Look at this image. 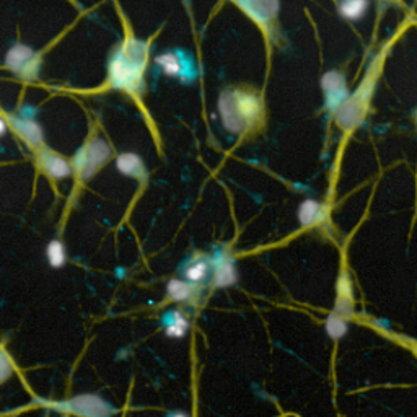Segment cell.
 I'll list each match as a JSON object with an SVG mask.
<instances>
[{
    "mask_svg": "<svg viewBox=\"0 0 417 417\" xmlns=\"http://www.w3.org/2000/svg\"><path fill=\"white\" fill-rule=\"evenodd\" d=\"M147 43L129 38L109 60V85L134 92L141 87L147 64Z\"/></svg>",
    "mask_w": 417,
    "mask_h": 417,
    "instance_id": "cell-1",
    "label": "cell"
},
{
    "mask_svg": "<svg viewBox=\"0 0 417 417\" xmlns=\"http://www.w3.org/2000/svg\"><path fill=\"white\" fill-rule=\"evenodd\" d=\"M109 157L111 148L108 143L104 142L103 139L94 137L85 147H82L79 152H77L72 166H74L75 173L79 175L82 180H88V178H92L104 163L108 162Z\"/></svg>",
    "mask_w": 417,
    "mask_h": 417,
    "instance_id": "cell-2",
    "label": "cell"
},
{
    "mask_svg": "<svg viewBox=\"0 0 417 417\" xmlns=\"http://www.w3.org/2000/svg\"><path fill=\"white\" fill-rule=\"evenodd\" d=\"M53 408L77 417H111L114 409L97 394H80L67 401L54 403Z\"/></svg>",
    "mask_w": 417,
    "mask_h": 417,
    "instance_id": "cell-3",
    "label": "cell"
},
{
    "mask_svg": "<svg viewBox=\"0 0 417 417\" xmlns=\"http://www.w3.org/2000/svg\"><path fill=\"white\" fill-rule=\"evenodd\" d=\"M5 65L18 74L21 79L33 80L38 77V70H40V59L35 54V51L30 46L25 44H15L5 55Z\"/></svg>",
    "mask_w": 417,
    "mask_h": 417,
    "instance_id": "cell-4",
    "label": "cell"
},
{
    "mask_svg": "<svg viewBox=\"0 0 417 417\" xmlns=\"http://www.w3.org/2000/svg\"><path fill=\"white\" fill-rule=\"evenodd\" d=\"M210 266H212V276H210V279H212L214 287L225 288L237 283V268L229 253L215 251L212 254V258H210Z\"/></svg>",
    "mask_w": 417,
    "mask_h": 417,
    "instance_id": "cell-5",
    "label": "cell"
},
{
    "mask_svg": "<svg viewBox=\"0 0 417 417\" xmlns=\"http://www.w3.org/2000/svg\"><path fill=\"white\" fill-rule=\"evenodd\" d=\"M155 63L160 65L165 75L180 77L183 80H193L196 75L193 60L188 59L181 53H165L155 58Z\"/></svg>",
    "mask_w": 417,
    "mask_h": 417,
    "instance_id": "cell-6",
    "label": "cell"
},
{
    "mask_svg": "<svg viewBox=\"0 0 417 417\" xmlns=\"http://www.w3.org/2000/svg\"><path fill=\"white\" fill-rule=\"evenodd\" d=\"M38 166H40L44 175H48L53 180H65L74 173V166L60 155H55L49 150H41L38 153Z\"/></svg>",
    "mask_w": 417,
    "mask_h": 417,
    "instance_id": "cell-7",
    "label": "cell"
},
{
    "mask_svg": "<svg viewBox=\"0 0 417 417\" xmlns=\"http://www.w3.org/2000/svg\"><path fill=\"white\" fill-rule=\"evenodd\" d=\"M219 111L222 122H224L227 131L233 132V134H240V132L247 129V124H244V121L242 119V116L237 109L233 92L222 93V97L219 99Z\"/></svg>",
    "mask_w": 417,
    "mask_h": 417,
    "instance_id": "cell-8",
    "label": "cell"
},
{
    "mask_svg": "<svg viewBox=\"0 0 417 417\" xmlns=\"http://www.w3.org/2000/svg\"><path fill=\"white\" fill-rule=\"evenodd\" d=\"M235 2L243 12H247L261 25L274 18L279 9V0H235Z\"/></svg>",
    "mask_w": 417,
    "mask_h": 417,
    "instance_id": "cell-9",
    "label": "cell"
},
{
    "mask_svg": "<svg viewBox=\"0 0 417 417\" xmlns=\"http://www.w3.org/2000/svg\"><path fill=\"white\" fill-rule=\"evenodd\" d=\"M210 276H212V266H210V258L205 256H194L183 268V279L194 286H201Z\"/></svg>",
    "mask_w": 417,
    "mask_h": 417,
    "instance_id": "cell-10",
    "label": "cell"
},
{
    "mask_svg": "<svg viewBox=\"0 0 417 417\" xmlns=\"http://www.w3.org/2000/svg\"><path fill=\"white\" fill-rule=\"evenodd\" d=\"M160 325H162L165 335L173 339L185 337L189 331V320L181 310L176 308L165 311L162 315V320H160Z\"/></svg>",
    "mask_w": 417,
    "mask_h": 417,
    "instance_id": "cell-11",
    "label": "cell"
},
{
    "mask_svg": "<svg viewBox=\"0 0 417 417\" xmlns=\"http://www.w3.org/2000/svg\"><path fill=\"white\" fill-rule=\"evenodd\" d=\"M233 97H235V104L238 113H240L242 119L244 121V124L249 126L259 118L261 114V103L256 94L248 93V92H233Z\"/></svg>",
    "mask_w": 417,
    "mask_h": 417,
    "instance_id": "cell-12",
    "label": "cell"
},
{
    "mask_svg": "<svg viewBox=\"0 0 417 417\" xmlns=\"http://www.w3.org/2000/svg\"><path fill=\"white\" fill-rule=\"evenodd\" d=\"M10 126L13 127V131L23 139L28 146L35 148L43 146V131L35 121L26 118H10Z\"/></svg>",
    "mask_w": 417,
    "mask_h": 417,
    "instance_id": "cell-13",
    "label": "cell"
},
{
    "mask_svg": "<svg viewBox=\"0 0 417 417\" xmlns=\"http://www.w3.org/2000/svg\"><path fill=\"white\" fill-rule=\"evenodd\" d=\"M321 83H323V90L327 94V104H330V107L339 104L347 97L344 77L341 74H337V72H327Z\"/></svg>",
    "mask_w": 417,
    "mask_h": 417,
    "instance_id": "cell-14",
    "label": "cell"
},
{
    "mask_svg": "<svg viewBox=\"0 0 417 417\" xmlns=\"http://www.w3.org/2000/svg\"><path fill=\"white\" fill-rule=\"evenodd\" d=\"M116 168H118L119 173L136 178V180H143L146 178V166L142 163V158L139 157L137 153L127 152L121 153L118 158H116Z\"/></svg>",
    "mask_w": 417,
    "mask_h": 417,
    "instance_id": "cell-15",
    "label": "cell"
},
{
    "mask_svg": "<svg viewBox=\"0 0 417 417\" xmlns=\"http://www.w3.org/2000/svg\"><path fill=\"white\" fill-rule=\"evenodd\" d=\"M354 310V293H352V283L347 279V276H342L337 282V300L336 308L332 313L341 315L346 318Z\"/></svg>",
    "mask_w": 417,
    "mask_h": 417,
    "instance_id": "cell-16",
    "label": "cell"
},
{
    "mask_svg": "<svg viewBox=\"0 0 417 417\" xmlns=\"http://www.w3.org/2000/svg\"><path fill=\"white\" fill-rule=\"evenodd\" d=\"M166 293L173 302L186 303L197 297V286L185 279H171L166 286Z\"/></svg>",
    "mask_w": 417,
    "mask_h": 417,
    "instance_id": "cell-17",
    "label": "cell"
},
{
    "mask_svg": "<svg viewBox=\"0 0 417 417\" xmlns=\"http://www.w3.org/2000/svg\"><path fill=\"white\" fill-rule=\"evenodd\" d=\"M323 219V210L316 201H305L298 209V220L303 227L315 225Z\"/></svg>",
    "mask_w": 417,
    "mask_h": 417,
    "instance_id": "cell-18",
    "label": "cell"
},
{
    "mask_svg": "<svg viewBox=\"0 0 417 417\" xmlns=\"http://www.w3.org/2000/svg\"><path fill=\"white\" fill-rule=\"evenodd\" d=\"M325 330L327 332V336H330L331 339H335V341H337V339H341L347 335L349 325H347V321H346V318H344V316L331 313L326 318Z\"/></svg>",
    "mask_w": 417,
    "mask_h": 417,
    "instance_id": "cell-19",
    "label": "cell"
},
{
    "mask_svg": "<svg viewBox=\"0 0 417 417\" xmlns=\"http://www.w3.org/2000/svg\"><path fill=\"white\" fill-rule=\"evenodd\" d=\"M46 258L53 268H63V266L65 264V259H67V254H65V248L63 242L53 240L51 243H49L46 248Z\"/></svg>",
    "mask_w": 417,
    "mask_h": 417,
    "instance_id": "cell-20",
    "label": "cell"
},
{
    "mask_svg": "<svg viewBox=\"0 0 417 417\" xmlns=\"http://www.w3.org/2000/svg\"><path fill=\"white\" fill-rule=\"evenodd\" d=\"M367 10V0H342L341 13L349 20H359Z\"/></svg>",
    "mask_w": 417,
    "mask_h": 417,
    "instance_id": "cell-21",
    "label": "cell"
},
{
    "mask_svg": "<svg viewBox=\"0 0 417 417\" xmlns=\"http://www.w3.org/2000/svg\"><path fill=\"white\" fill-rule=\"evenodd\" d=\"M12 374H13L12 360H10L9 355L0 349V383H4L7 378L12 377Z\"/></svg>",
    "mask_w": 417,
    "mask_h": 417,
    "instance_id": "cell-22",
    "label": "cell"
},
{
    "mask_svg": "<svg viewBox=\"0 0 417 417\" xmlns=\"http://www.w3.org/2000/svg\"><path fill=\"white\" fill-rule=\"evenodd\" d=\"M5 132H7V122H5V119L0 118V137H2Z\"/></svg>",
    "mask_w": 417,
    "mask_h": 417,
    "instance_id": "cell-23",
    "label": "cell"
},
{
    "mask_svg": "<svg viewBox=\"0 0 417 417\" xmlns=\"http://www.w3.org/2000/svg\"><path fill=\"white\" fill-rule=\"evenodd\" d=\"M165 417H189L186 413H181V411H175V413L166 414Z\"/></svg>",
    "mask_w": 417,
    "mask_h": 417,
    "instance_id": "cell-24",
    "label": "cell"
},
{
    "mask_svg": "<svg viewBox=\"0 0 417 417\" xmlns=\"http://www.w3.org/2000/svg\"><path fill=\"white\" fill-rule=\"evenodd\" d=\"M416 355H417V349H416Z\"/></svg>",
    "mask_w": 417,
    "mask_h": 417,
    "instance_id": "cell-25",
    "label": "cell"
}]
</instances>
